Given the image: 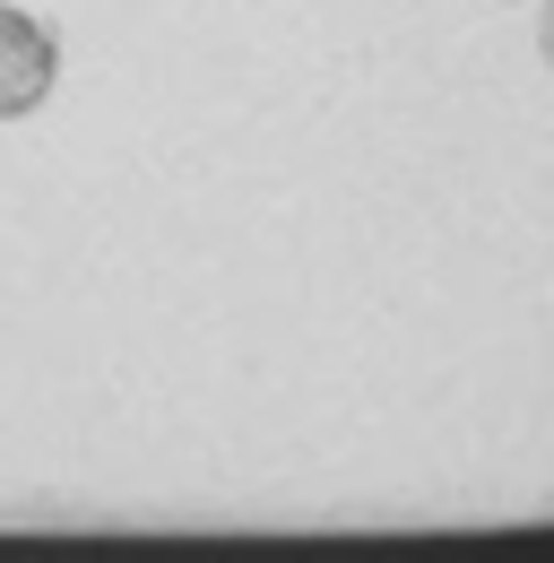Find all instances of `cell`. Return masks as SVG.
<instances>
[{
	"label": "cell",
	"mask_w": 554,
	"mask_h": 563,
	"mask_svg": "<svg viewBox=\"0 0 554 563\" xmlns=\"http://www.w3.org/2000/svg\"><path fill=\"white\" fill-rule=\"evenodd\" d=\"M53 87H62V35H53V18L0 0V122L44 113Z\"/></svg>",
	"instance_id": "cell-1"
},
{
	"label": "cell",
	"mask_w": 554,
	"mask_h": 563,
	"mask_svg": "<svg viewBox=\"0 0 554 563\" xmlns=\"http://www.w3.org/2000/svg\"><path fill=\"white\" fill-rule=\"evenodd\" d=\"M502 9H520V0H502Z\"/></svg>",
	"instance_id": "cell-2"
}]
</instances>
